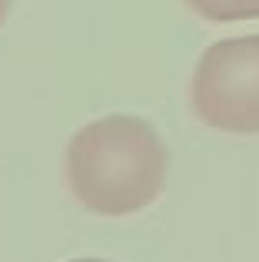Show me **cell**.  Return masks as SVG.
Here are the masks:
<instances>
[{
	"instance_id": "3957f363",
	"label": "cell",
	"mask_w": 259,
	"mask_h": 262,
	"mask_svg": "<svg viewBox=\"0 0 259 262\" xmlns=\"http://www.w3.org/2000/svg\"><path fill=\"white\" fill-rule=\"evenodd\" d=\"M186 7L213 24H236V20L259 17V0H186Z\"/></svg>"
},
{
	"instance_id": "6da1fadb",
	"label": "cell",
	"mask_w": 259,
	"mask_h": 262,
	"mask_svg": "<svg viewBox=\"0 0 259 262\" xmlns=\"http://www.w3.org/2000/svg\"><path fill=\"white\" fill-rule=\"evenodd\" d=\"M63 173L70 196L93 216L123 219L160 199L169 153L146 120L110 113L80 126L67 143Z\"/></svg>"
},
{
	"instance_id": "7a4b0ae2",
	"label": "cell",
	"mask_w": 259,
	"mask_h": 262,
	"mask_svg": "<svg viewBox=\"0 0 259 262\" xmlns=\"http://www.w3.org/2000/svg\"><path fill=\"white\" fill-rule=\"evenodd\" d=\"M193 110L220 133H259V33L206 47L189 83Z\"/></svg>"
},
{
	"instance_id": "5b68a950",
	"label": "cell",
	"mask_w": 259,
	"mask_h": 262,
	"mask_svg": "<svg viewBox=\"0 0 259 262\" xmlns=\"http://www.w3.org/2000/svg\"><path fill=\"white\" fill-rule=\"evenodd\" d=\"M70 262H106V259H70Z\"/></svg>"
},
{
	"instance_id": "277c9868",
	"label": "cell",
	"mask_w": 259,
	"mask_h": 262,
	"mask_svg": "<svg viewBox=\"0 0 259 262\" xmlns=\"http://www.w3.org/2000/svg\"><path fill=\"white\" fill-rule=\"evenodd\" d=\"M7 13H10V0H0V27L7 24Z\"/></svg>"
}]
</instances>
